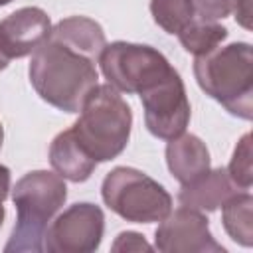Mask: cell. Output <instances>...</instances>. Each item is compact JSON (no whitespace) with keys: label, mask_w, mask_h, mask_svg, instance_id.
Wrapping results in <instances>:
<instances>
[{"label":"cell","mask_w":253,"mask_h":253,"mask_svg":"<svg viewBox=\"0 0 253 253\" xmlns=\"http://www.w3.org/2000/svg\"><path fill=\"white\" fill-rule=\"evenodd\" d=\"M138 95L144 109V125L152 136L170 140L186 132L192 109L186 95V85L176 69Z\"/></svg>","instance_id":"7"},{"label":"cell","mask_w":253,"mask_h":253,"mask_svg":"<svg viewBox=\"0 0 253 253\" xmlns=\"http://www.w3.org/2000/svg\"><path fill=\"white\" fill-rule=\"evenodd\" d=\"M51 20L38 6H24L0 20V51L12 61L32 55L51 34Z\"/></svg>","instance_id":"10"},{"label":"cell","mask_w":253,"mask_h":253,"mask_svg":"<svg viewBox=\"0 0 253 253\" xmlns=\"http://www.w3.org/2000/svg\"><path fill=\"white\" fill-rule=\"evenodd\" d=\"M227 34H229L227 28L223 24H219V20H208V18L196 16L178 34V40L188 53L198 57V55H204V53L215 49L217 45H221V42L227 38Z\"/></svg>","instance_id":"16"},{"label":"cell","mask_w":253,"mask_h":253,"mask_svg":"<svg viewBox=\"0 0 253 253\" xmlns=\"http://www.w3.org/2000/svg\"><path fill=\"white\" fill-rule=\"evenodd\" d=\"M12 190V174H10V168L0 164V202H4L8 198Z\"/></svg>","instance_id":"22"},{"label":"cell","mask_w":253,"mask_h":253,"mask_svg":"<svg viewBox=\"0 0 253 253\" xmlns=\"http://www.w3.org/2000/svg\"><path fill=\"white\" fill-rule=\"evenodd\" d=\"M231 182L239 190H249L253 182V170H251V134L245 132L239 142L233 148L229 166L225 168Z\"/></svg>","instance_id":"18"},{"label":"cell","mask_w":253,"mask_h":253,"mask_svg":"<svg viewBox=\"0 0 253 253\" xmlns=\"http://www.w3.org/2000/svg\"><path fill=\"white\" fill-rule=\"evenodd\" d=\"M12 0H0V6H6V4H10Z\"/></svg>","instance_id":"26"},{"label":"cell","mask_w":253,"mask_h":253,"mask_svg":"<svg viewBox=\"0 0 253 253\" xmlns=\"http://www.w3.org/2000/svg\"><path fill=\"white\" fill-rule=\"evenodd\" d=\"M150 14L166 34L178 36L198 14L194 0H150Z\"/></svg>","instance_id":"17"},{"label":"cell","mask_w":253,"mask_h":253,"mask_svg":"<svg viewBox=\"0 0 253 253\" xmlns=\"http://www.w3.org/2000/svg\"><path fill=\"white\" fill-rule=\"evenodd\" d=\"M47 156L53 172L59 174L63 180H69L75 184L89 180L93 170L97 168V162L81 146V142L77 140L71 128L55 134V138L49 144Z\"/></svg>","instance_id":"13"},{"label":"cell","mask_w":253,"mask_h":253,"mask_svg":"<svg viewBox=\"0 0 253 253\" xmlns=\"http://www.w3.org/2000/svg\"><path fill=\"white\" fill-rule=\"evenodd\" d=\"M233 16L239 26H243L245 30H251V0H237Z\"/></svg>","instance_id":"21"},{"label":"cell","mask_w":253,"mask_h":253,"mask_svg":"<svg viewBox=\"0 0 253 253\" xmlns=\"http://www.w3.org/2000/svg\"><path fill=\"white\" fill-rule=\"evenodd\" d=\"M200 89L229 115L243 121L253 117V49L247 42L217 45L194 59Z\"/></svg>","instance_id":"3"},{"label":"cell","mask_w":253,"mask_h":253,"mask_svg":"<svg viewBox=\"0 0 253 253\" xmlns=\"http://www.w3.org/2000/svg\"><path fill=\"white\" fill-rule=\"evenodd\" d=\"M28 77L40 99L63 113H79L99 83L97 61L51 38L30 55Z\"/></svg>","instance_id":"1"},{"label":"cell","mask_w":253,"mask_h":253,"mask_svg":"<svg viewBox=\"0 0 253 253\" xmlns=\"http://www.w3.org/2000/svg\"><path fill=\"white\" fill-rule=\"evenodd\" d=\"M113 251H152L154 247L144 239L142 233L136 231H121L117 235V239L111 245Z\"/></svg>","instance_id":"20"},{"label":"cell","mask_w":253,"mask_h":253,"mask_svg":"<svg viewBox=\"0 0 253 253\" xmlns=\"http://www.w3.org/2000/svg\"><path fill=\"white\" fill-rule=\"evenodd\" d=\"M8 63H10V59H8V57H6V55L0 51V71H4V69L8 67Z\"/></svg>","instance_id":"23"},{"label":"cell","mask_w":253,"mask_h":253,"mask_svg":"<svg viewBox=\"0 0 253 253\" xmlns=\"http://www.w3.org/2000/svg\"><path fill=\"white\" fill-rule=\"evenodd\" d=\"M235 192H239V188L231 182L225 168H210L206 174L180 188L178 202L186 208H194L206 213L221 208L223 202Z\"/></svg>","instance_id":"12"},{"label":"cell","mask_w":253,"mask_h":253,"mask_svg":"<svg viewBox=\"0 0 253 253\" xmlns=\"http://www.w3.org/2000/svg\"><path fill=\"white\" fill-rule=\"evenodd\" d=\"M2 142H4V128H2V123H0V148H2Z\"/></svg>","instance_id":"25"},{"label":"cell","mask_w":253,"mask_h":253,"mask_svg":"<svg viewBox=\"0 0 253 253\" xmlns=\"http://www.w3.org/2000/svg\"><path fill=\"white\" fill-rule=\"evenodd\" d=\"M237 0H194L196 14L208 20H223L233 14Z\"/></svg>","instance_id":"19"},{"label":"cell","mask_w":253,"mask_h":253,"mask_svg":"<svg viewBox=\"0 0 253 253\" xmlns=\"http://www.w3.org/2000/svg\"><path fill=\"white\" fill-rule=\"evenodd\" d=\"M51 40L87 55L89 59L99 63V57L107 45L105 32L99 22L87 16H67L59 20L49 34Z\"/></svg>","instance_id":"14"},{"label":"cell","mask_w":253,"mask_h":253,"mask_svg":"<svg viewBox=\"0 0 253 253\" xmlns=\"http://www.w3.org/2000/svg\"><path fill=\"white\" fill-rule=\"evenodd\" d=\"M166 142V166L182 186L194 182L211 168L210 150L200 136L182 132L180 136Z\"/></svg>","instance_id":"11"},{"label":"cell","mask_w":253,"mask_h":253,"mask_svg":"<svg viewBox=\"0 0 253 253\" xmlns=\"http://www.w3.org/2000/svg\"><path fill=\"white\" fill-rule=\"evenodd\" d=\"M67 200L65 180L49 170H32L12 188L16 223L4 245L6 253H40L51 219Z\"/></svg>","instance_id":"2"},{"label":"cell","mask_w":253,"mask_h":253,"mask_svg":"<svg viewBox=\"0 0 253 253\" xmlns=\"http://www.w3.org/2000/svg\"><path fill=\"white\" fill-rule=\"evenodd\" d=\"M99 65L107 83L126 95L142 93L174 69L162 51L132 42L107 43L99 57Z\"/></svg>","instance_id":"6"},{"label":"cell","mask_w":253,"mask_h":253,"mask_svg":"<svg viewBox=\"0 0 253 253\" xmlns=\"http://www.w3.org/2000/svg\"><path fill=\"white\" fill-rule=\"evenodd\" d=\"M105 233V213L97 204L77 202L59 211L43 237L47 253H91L97 251Z\"/></svg>","instance_id":"8"},{"label":"cell","mask_w":253,"mask_h":253,"mask_svg":"<svg viewBox=\"0 0 253 253\" xmlns=\"http://www.w3.org/2000/svg\"><path fill=\"white\" fill-rule=\"evenodd\" d=\"M101 198L119 217L132 223H158L172 211L168 190L130 166H117L103 178Z\"/></svg>","instance_id":"5"},{"label":"cell","mask_w":253,"mask_h":253,"mask_svg":"<svg viewBox=\"0 0 253 253\" xmlns=\"http://www.w3.org/2000/svg\"><path fill=\"white\" fill-rule=\"evenodd\" d=\"M4 202H0V227H2V223H4V215H6V211H4V206H2Z\"/></svg>","instance_id":"24"},{"label":"cell","mask_w":253,"mask_h":253,"mask_svg":"<svg viewBox=\"0 0 253 253\" xmlns=\"http://www.w3.org/2000/svg\"><path fill=\"white\" fill-rule=\"evenodd\" d=\"M253 196L249 190H239L221 206V223L227 235L243 245H253Z\"/></svg>","instance_id":"15"},{"label":"cell","mask_w":253,"mask_h":253,"mask_svg":"<svg viewBox=\"0 0 253 253\" xmlns=\"http://www.w3.org/2000/svg\"><path fill=\"white\" fill-rule=\"evenodd\" d=\"M154 247L162 253H225V247L213 239L206 213L186 206L158 221Z\"/></svg>","instance_id":"9"},{"label":"cell","mask_w":253,"mask_h":253,"mask_svg":"<svg viewBox=\"0 0 253 253\" xmlns=\"http://www.w3.org/2000/svg\"><path fill=\"white\" fill-rule=\"evenodd\" d=\"M130 126L132 111L121 91L109 83H97L85 97L71 130L99 164L117 158L126 148Z\"/></svg>","instance_id":"4"}]
</instances>
